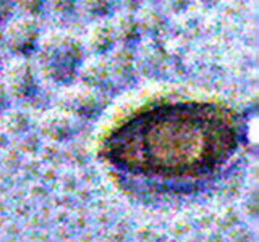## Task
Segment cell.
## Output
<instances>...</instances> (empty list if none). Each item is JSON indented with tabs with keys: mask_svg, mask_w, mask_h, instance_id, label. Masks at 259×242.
<instances>
[{
	"mask_svg": "<svg viewBox=\"0 0 259 242\" xmlns=\"http://www.w3.org/2000/svg\"><path fill=\"white\" fill-rule=\"evenodd\" d=\"M238 147L233 113L210 102L160 103L133 113L104 141V157L132 174L190 179L215 171Z\"/></svg>",
	"mask_w": 259,
	"mask_h": 242,
	"instance_id": "6da1fadb",
	"label": "cell"
}]
</instances>
